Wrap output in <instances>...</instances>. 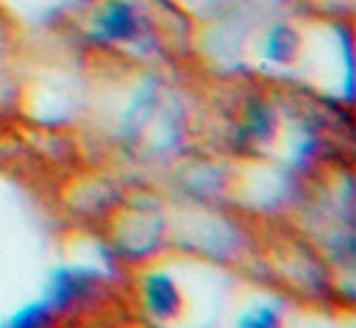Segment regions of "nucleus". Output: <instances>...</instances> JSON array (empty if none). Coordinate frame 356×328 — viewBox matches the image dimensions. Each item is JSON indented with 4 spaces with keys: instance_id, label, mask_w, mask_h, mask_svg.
I'll list each match as a JSON object with an SVG mask.
<instances>
[{
    "instance_id": "obj_1",
    "label": "nucleus",
    "mask_w": 356,
    "mask_h": 328,
    "mask_svg": "<svg viewBox=\"0 0 356 328\" xmlns=\"http://www.w3.org/2000/svg\"><path fill=\"white\" fill-rule=\"evenodd\" d=\"M111 300V284L89 270H61L50 281L47 303L61 317V322L81 320L86 314H100Z\"/></svg>"
},
{
    "instance_id": "obj_5",
    "label": "nucleus",
    "mask_w": 356,
    "mask_h": 328,
    "mask_svg": "<svg viewBox=\"0 0 356 328\" xmlns=\"http://www.w3.org/2000/svg\"><path fill=\"white\" fill-rule=\"evenodd\" d=\"M239 328H284L278 311L273 309H259L256 314H245L239 320Z\"/></svg>"
},
{
    "instance_id": "obj_2",
    "label": "nucleus",
    "mask_w": 356,
    "mask_h": 328,
    "mask_svg": "<svg viewBox=\"0 0 356 328\" xmlns=\"http://www.w3.org/2000/svg\"><path fill=\"white\" fill-rule=\"evenodd\" d=\"M134 297L142 314L153 322H175L186 314V297L181 286L159 270H147L134 278Z\"/></svg>"
},
{
    "instance_id": "obj_4",
    "label": "nucleus",
    "mask_w": 356,
    "mask_h": 328,
    "mask_svg": "<svg viewBox=\"0 0 356 328\" xmlns=\"http://www.w3.org/2000/svg\"><path fill=\"white\" fill-rule=\"evenodd\" d=\"M134 25H136V22H134L131 8H128V6H120V3L108 6L106 14L100 17V28H103V33L111 36V39H125V36H131V33H134Z\"/></svg>"
},
{
    "instance_id": "obj_6",
    "label": "nucleus",
    "mask_w": 356,
    "mask_h": 328,
    "mask_svg": "<svg viewBox=\"0 0 356 328\" xmlns=\"http://www.w3.org/2000/svg\"><path fill=\"white\" fill-rule=\"evenodd\" d=\"M289 47H292L289 31H275V33L270 36V56H273V58H286Z\"/></svg>"
},
{
    "instance_id": "obj_7",
    "label": "nucleus",
    "mask_w": 356,
    "mask_h": 328,
    "mask_svg": "<svg viewBox=\"0 0 356 328\" xmlns=\"http://www.w3.org/2000/svg\"><path fill=\"white\" fill-rule=\"evenodd\" d=\"M114 328H156V322L147 320V317H131V320H125V322H120Z\"/></svg>"
},
{
    "instance_id": "obj_3",
    "label": "nucleus",
    "mask_w": 356,
    "mask_h": 328,
    "mask_svg": "<svg viewBox=\"0 0 356 328\" xmlns=\"http://www.w3.org/2000/svg\"><path fill=\"white\" fill-rule=\"evenodd\" d=\"M3 328H64V322L47 300H39V303L19 309L11 320H6Z\"/></svg>"
}]
</instances>
